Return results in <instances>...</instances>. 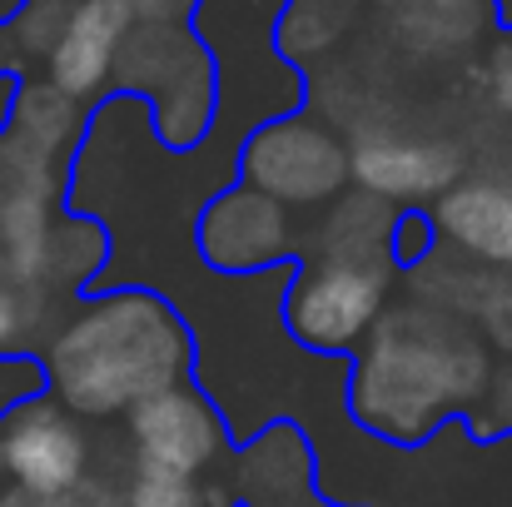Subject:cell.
<instances>
[{
    "instance_id": "obj_1",
    "label": "cell",
    "mask_w": 512,
    "mask_h": 507,
    "mask_svg": "<svg viewBox=\"0 0 512 507\" xmlns=\"http://www.w3.org/2000/svg\"><path fill=\"white\" fill-rule=\"evenodd\" d=\"M348 358V418L388 448H423L468 423L498 363L468 319L423 299H388Z\"/></svg>"
},
{
    "instance_id": "obj_2",
    "label": "cell",
    "mask_w": 512,
    "mask_h": 507,
    "mask_svg": "<svg viewBox=\"0 0 512 507\" xmlns=\"http://www.w3.org/2000/svg\"><path fill=\"white\" fill-rule=\"evenodd\" d=\"M45 393L75 418H120L150 393L194 378V334L150 284L80 294L40 348Z\"/></svg>"
},
{
    "instance_id": "obj_3",
    "label": "cell",
    "mask_w": 512,
    "mask_h": 507,
    "mask_svg": "<svg viewBox=\"0 0 512 507\" xmlns=\"http://www.w3.org/2000/svg\"><path fill=\"white\" fill-rule=\"evenodd\" d=\"M110 95L145 100L155 115V140L170 155H189L219 120L224 80H219L214 45L204 40L194 20H179V25L135 20L130 35L120 40Z\"/></svg>"
},
{
    "instance_id": "obj_4",
    "label": "cell",
    "mask_w": 512,
    "mask_h": 507,
    "mask_svg": "<svg viewBox=\"0 0 512 507\" xmlns=\"http://www.w3.org/2000/svg\"><path fill=\"white\" fill-rule=\"evenodd\" d=\"M284 289V329L299 348L319 358H348L398 289L393 259H343V254H299Z\"/></svg>"
},
{
    "instance_id": "obj_5",
    "label": "cell",
    "mask_w": 512,
    "mask_h": 507,
    "mask_svg": "<svg viewBox=\"0 0 512 507\" xmlns=\"http://www.w3.org/2000/svg\"><path fill=\"white\" fill-rule=\"evenodd\" d=\"M234 179L254 184L259 194H269L289 209H324L353 184L348 179V140L319 110L294 105L274 120H259L244 135Z\"/></svg>"
},
{
    "instance_id": "obj_6",
    "label": "cell",
    "mask_w": 512,
    "mask_h": 507,
    "mask_svg": "<svg viewBox=\"0 0 512 507\" xmlns=\"http://www.w3.org/2000/svg\"><path fill=\"white\" fill-rule=\"evenodd\" d=\"M194 254L214 274L234 279L299 264V234L289 224V204L259 194L244 179H229L194 219Z\"/></svg>"
},
{
    "instance_id": "obj_7",
    "label": "cell",
    "mask_w": 512,
    "mask_h": 507,
    "mask_svg": "<svg viewBox=\"0 0 512 507\" xmlns=\"http://www.w3.org/2000/svg\"><path fill=\"white\" fill-rule=\"evenodd\" d=\"M0 473L25 493L70 498L90 473V438L80 418L50 393L15 403L0 418Z\"/></svg>"
},
{
    "instance_id": "obj_8",
    "label": "cell",
    "mask_w": 512,
    "mask_h": 507,
    "mask_svg": "<svg viewBox=\"0 0 512 507\" xmlns=\"http://www.w3.org/2000/svg\"><path fill=\"white\" fill-rule=\"evenodd\" d=\"M125 418H130L135 463L170 468V473H184V478H204L234 443L229 418L219 413V403L204 393L199 378H184L165 393H150Z\"/></svg>"
},
{
    "instance_id": "obj_9",
    "label": "cell",
    "mask_w": 512,
    "mask_h": 507,
    "mask_svg": "<svg viewBox=\"0 0 512 507\" xmlns=\"http://www.w3.org/2000/svg\"><path fill=\"white\" fill-rule=\"evenodd\" d=\"M468 174V160L448 140L398 135V130H358L348 140V179L388 204H433Z\"/></svg>"
},
{
    "instance_id": "obj_10",
    "label": "cell",
    "mask_w": 512,
    "mask_h": 507,
    "mask_svg": "<svg viewBox=\"0 0 512 507\" xmlns=\"http://www.w3.org/2000/svg\"><path fill=\"white\" fill-rule=\"evenodd\" d=\"M130 25H135L130 0H75L60 40L45 55V80L80 105L100 100L110 90V70Z\"/></svg>"
},
{
    "instance_id": "obj_11",
    "label": "cell",
    "mask_w": 512,
    "mask_h": 507,
    "mask_svg": "<svg viewBox=\"0 0 512 507\" xmlns=\"http://www.w3.org/2000/svg\"><path fill=\"white\" fill-rule=\"evenodd\" d=\"M428 209L448 249L512 269V174H463Z\"/></svg>"
},
{
    "instance_id": "obj_12",
    "label": "cell",
    "mask_w": 512,
    "mask_h": 507,
    "mask_svg": "<svg viewBox=\"0 0 512 507\" xmlns=\"http://www.w3.org/2000/svg\"><path fill=\"white\" fill-rule=\"evenodd\" d=\"M383 35L418 60H458L498 20V0H368Z\"/></svg>"
},
{
    "instance_id": "obj_13",
    "label": "cell",
    "mask_w": 512,
    "mask_h": 507,
    "mask_svg": "<svg viewBox=\"0 0 512 507\" xmlns=\"http://www.w3.org/2000/svg\"><path fill=\"white\" fill-rule=\"evenodd\" d=\"M314 478H319V463H314V448L299 423L279 418V423L259 428L254 438H239V458H234V498L239 503H304L319 493Z\"/></svg>"
},
{
    "instance_id": "obj_14",
    "label": "cell",
    "mask_w": 512,
    "mask_h": 507,
    "mask_svg": "<svg viewBox=\"0 0 512 507\" xmlns=\"http://www.w3.org/2000/svg\"><path fill=\"white\" fill-rule=\"evenodd\" d=\"M363 10L368 0H284L274 15V50L294 70H309L339 50Z\"/></svg>"
},
{
    "instance_id": "obj_15",
    "label": "cell",
    "mask_w": 512,
    "mask_h": 507,
    "mask_svg": "<svg viewBox=\"0 0 512 507\" xmlns=\"http://www.w3.org/2000/svg\"><path fill=\"white\" fill-rule=\"evenodd\" d=\"M393 214L398 204L348 184L339 199L324 204V219H319V234H314V249H299V254H343V259H383L388 254V229H393Z\"/></svg>"
},
{
    "instance_id": "obj_16",
    "label": "cell",
    "mask_w": 512,
    "mask_h": 507,
    "mask_svg": "<svg viewBox=\"0 0 512 507\" xmlns=\"http://www.w3.org/2000/svg\"><path fill=\"white\" fill-rule=\"evenodd\" d=\"M65 319V294L0 274V358H40L45 338Z\"/></svg>"
},
{
    "instance_id": "obj_17",
    "label": "cell",
    "mask_w": 512,
    "mask_h": 507,
    "mask_svg": "<svg viewBox=\"0 0 512 507\" xmlns=\"http://www.w3.org/2000/svg\"><path fill=\"white\" fill-rule=\"evenodd\" d=\"M443 249V234H438V224H433V209H423V204H403L398 214H393V229H388V259H393V269L398 274H408V269H418L428 254H438Z\"/></svg>"
},
{
    "instance_id": "obj_18",
    "label": "cell",
    "mask_w": 512,
    "mask_h": 507,
    "mask_svg": "<svg viewBox=\"0 0 512 507\" xmlns=\"http://www.w3.org/2000/svg\"><path fill=\"white\" fill-rule=\"evenodd\" d=\"M125 507H204V488H199V478L135 463V473L125 483Z\"/></svg>"
},
{
    "instance_id": "obj_19",
    "label": "cell",
    "mask_w": 512,
    "mask_h": 507,
    "mask_svg": "<svg viewBox=\"0 0 512 507\" xmlns=\"http://www.w3.org/2000/svg\"><path fill=\"white\" fill-rule=\"evenodd\" d=\"M70 10H75V0H20V10L5 20V30H10V40H15L25 55H40V60H45L50 45L60 40Z\"/></svg>"
},
{
    "instance_id": "obj_20",
    "label": "cell",
    "mask_w": 512,
    "mask_h": 507,
    "mask_svg": "<svg viewBox=\"0 0 512 507\" xmlns=\"http://www.w3.org/2000/svg\"><path fill=\"white\" fill-rule=\"evenodd\" d=\"M468 433L478 443H498V438H512V353L493 363L488 373V388L478 398V408L468 413Z\"/></svg>"
},
{
    "instance_id": "obj_21",
    "label": "cell",
    "mask_w": 512,
    "mask_h": 507,
    "mask_svg": "<svg viewBox=\"0 0 512 507\" xmlns=\"http://www.w3.org/2000/svg\"><path fill=\"white\" fill-rule=\"evenodd\" d=\"M35 393H45V368H40V358H0V418H5L15 403L35 398Z\"/></svg>"
},
{
    "instance_id": "obj_22",
    "label": "cell",
    "mask_w": 512,
    "mask_h": 507,
    "mask_svg": "<svg viewBox=\"0 0 512 507\" xmlns=\"http://www.w3.org/2000/svg\"><path fill=\"white\" fill-rule=\"evenodd\" d=\"M478 80H483V90H488L493 110L512 115V35H503V40L488 50V60H483Z\"/></svg>"
},
{
    "instance_id": "obj_23",
    "label": "cell",
    "mask_w": 512,
    "mask_h": 507,
    "mask_svg": "<svg viewBox=\"0 0 512 507\" xmlns=\"http://www.w3.org/2000/svg\"><path fill=\"white\" fill-rule=\"evenodd\" d=\"M130 10L135 20H150V25H179L199 15V0H130Z\"/></svg>"
},
{
    "instance_id": "obj_24",
    "label": "cell",
    "mask_w": 512,
    "mask_h": 507,
    "mask_svg": "<svg viewBox=\"0 0 512 507\" xmlns=\"http://www.w3.org/2000/svg\"><path fill=\"white\" fill-rule=\"evenodd\" d=\"M5 507H80V498H40V493H25V488H10L5 493Z\"/></svg>"
},
{
    "instance_id": "obj_25",
    "label": "cell",
    "mask_w": 512,
    "mask_h": 507,
    "mask_svg": "<svg viewBox=\"0 0 512 507\" xmlns=\"http://www.w3.org/2000/svg\"><path fill=\"white\" fill-rule=\"evenodd\" d=\"M15 85H20V75H15V70H0V130H5V120H10V100H15Z\"/></svg>"
},
{
    "instance_id": "obj_26",
    "label": "cell",
    "mask_w": 512,
    "mask_h": 507,
    "mask_svg": "<svg viewBox=\"0 0 512 507\" xmlns=\"http://www.w3.org/2000/svg\"><path fill=\"white\" fill-rule=\"evenodd\" d=\"M279 507H358V503H324V498L314 493V498H304V503H279Z\"/></svg>"
},
{
    "instance_id": "obj_27",
    "label": "cell",
    "mask_w": 512,
    "mask_h": 507,
    "mask_svg": "<svg viewBox=\"0 0 512 507\" xmlns=\"http://www.w3.org/2000/svg\"><path fill=\"white\" fill-rule=\"evenodd\" d=\"M224 507H249V503H239V498H234V503H224Z\"/></svg>"
},
{
    "instance_id": "obj_28",
    "label": "cell",
    "mask_w": 512,
    "mask_h": 507,
    "mask_svg": "<svg viewBox=\"0 0 512 507\" xmlns=\"http://www.w3.org/2000/svg\"><path fill=\"white\" fill-rule=\"evenodd\" d=\"M0 507H5V493H0Z\"/></svg>"
},
{
    "instance_id": "obj_29",
    "label": "cell",
    "mask_w": 512,
    "mask_h": 507,
    "mask_svg": "<svg viewBox=\"0 0 512 507\" xmlns=\"http://www.w3.org/2000/svg\"><path fill=\"white\" fill-rule=\"evenodd\" d=\"M508 30H512V25H508Z\"/></svg>"
}]
</instances>
